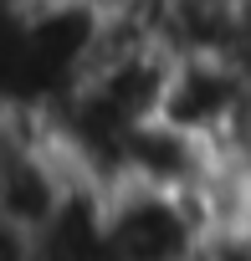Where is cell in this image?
Returning a JSON list of instances; mask_svg holds the SVG:
<instances>
[{
  "instance_id": "6da1fadb",
  "label": "cell",
  "mask_w": 251,
  "mask_h": 261,
  "mask_svg": "<svg viewBox=\"0 0 251 261\" xmlns=\"http://www.w3.org/2000/svg\"><path fill=\"white\" fill-rule=\"evenodd\" d=\"M215 210L205 190H108V256L113 261H205Z\"/></svg>"
},
{
  "instance_id": "7a4b0ae2",
  "label": "cell",
  "mask_w": 251,
  "mask_h": 261,
  "mask_svg": "<svg viewBox=\"0 0 251 261\" xmlns=\"http://www.w3.org/2000/svg\"><path fill=\"white\" fill-rule=\"evenodd\" d=\"M251 113V67L241 57H174L159 118L220 149Z\"/></svg>"
}]
</instances>
